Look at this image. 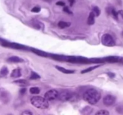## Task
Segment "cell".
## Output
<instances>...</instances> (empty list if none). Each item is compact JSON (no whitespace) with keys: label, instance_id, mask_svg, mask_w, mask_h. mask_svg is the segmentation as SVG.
Instances as JSON below:
<instances>
[{"label":"cell","instance_id":"cell-2","mask_svg":"<svg viewBox=\"0 0 123 115\" xmlns=\"http://www.w3.org/2000/svg\"><path fill=\"white\" fill-rule=\"evenodd\" d=\"M31 103L37 109H46L49 107L48 101L41 97H33L31 99Z\"/></svg>","mask_w":123,"mask_h":115},{"label":"cell","instance_id":"cell-15","mask_svg":"<svg viewBox=\"0 0 123 115\" xmlns=\"http://www.w3.org/2000/svg\"><path fill=\"white\" fill-rule=\"evenodd\" d=\"M92 111H93V109L91 108V107L88 106L82 109V113L83 115H90V114L92 113Z\"/></svg>","mask_w":123,"mask_h":115},{"label":"cell","instance_id":"cell-24","mask_svg":"<svg viewBox=\"0 0 123 115\" xmlns=\"http://www.w3.org/2000/svg\"><path fill=\"white\" fill-rule=\"evenodd\" d=\"M116 110L118 113L120 114H123V105H118V107H117Z\"/></svg>","mask_w":123,"mask_h":115},{"label":"cell","instance_id":"cell-30","mask_svg":"<svg viewBox=\"0 0 123 115\" xmlns=\"http://www.w3.org/2000/svg\"><path fill=\"white\" fill-rule=\"evenodd\" d=\"M26 88H22V89H21L20 90V92H20V94L23 95V94H24L25 92H26Z\"/></svg>","mask_w":123,"mask_h":115},{"label":"cell","instance_id":"cell-25","mask_svg":"<svg viewBox=\"0 0 123 115\" xmlns=\"http://www.w3.org/2000/svg\"><path fill=\"white\" fill-rule=\"evenodd\" d=\"M111 13H112V14L113 15V16H114L115 19H118V13H117V12L115 11V9L111 10Z\"/></svg>","mask_w":123,"mask_h":115},{"label":"cell","instance_id":"cell-11","mask_svg":"<svg viewBox=\"0 0 123 115\" xmlns=\"http://www.w3.org/2000/svg\"><path fill=\"white\" fill-rule=\"evenodd\" d=\"M31 50L32 52H34L35 54H36V55H37L43 56V57H47V56H48V54L47 53L44 52L43 51H42V50H40L36 49H31Z\"/></svg>","mask_w":123,"mask_h":115},{"label":"cell","instance_id":"cell-6","mask_svg":"<svg viewBox=\"0 0 123 115\" xmlns=\"http://www.w3.org/2000/svg\"><path fill=\"white\" fill-rule=\"evenodd\" d=\"M58 92L55 89H51L46 92L44 94V98L48 101H52L58 97Z\"/></svg>","mask_w":123,"mask_h":115},{"label":"cell","instance_id":"cell-8","mask_svg":"<svg viewBox=\"0 0 123 115\" xmlns=\"http://www.w3.org/2000/svg\"><path fill=\"white\" fill-rule=\"evenodd\" d=\"M116 98L111 95H107L103 98V104L106 106H111L115 103Z\"/></svg>","mask_w":123,"mask_h":115},{"label":"cell","instance_id":"cell-32","mask_svg":"<svg viewBox=\"0 0 123 115\" xmlns=\"http://www.w3.org/2000/svg\"><path fill=\"white\" fill-rule=\"evenodd\" d=\"M68 1H69L70 4V6H73V4H74V2H75V0H68Z\"/></svg>","mask_w":123,"mask_h":115},{"label":"cell","instance_id":"cell-12","mask_svg":"<svg viewBox=\"0 0 123 115\" xmlns=\"http://www.w3.org/2000/svg\"><path fill=\"white\" fill-rule=\"evenodd\" d=\"M95 14L94 13H93V12H91V13H90V14H89V16H88V20H87V23L88 25H93L94 23L95 22Z\"/></svg>","mask_w":123,"mask_h":115},{"label":"cell","instance_id":"cell-21","mask_svg":"<svg viewBox=\"0 0 123 115\" xmlns=\"http://www.w3.org/2000/svg\"><path fill=\"white\" fill-rule=\"evenodd\" d=\"M0 73H1V75H4V76L7 75V74L8 73V69H7V67H2V69H1V71H0Z\"/></svg>","mask_w":123,"mask_h":115},{"label":"cell","instance_id":"cell-33","mask_svg":"<svg viewBox=\"0 0 123 115\" xmlns=\"http://www.w3.org/2000/svg\"><path fill=\"white\" fill-rule=\"evenodd\" d=\"M122 35H123V32H122Z\"/></svg>","mask_w":123,"mask_h":115},{"label":"cell","instance_id":"cell-16","mask_svg":"<svg viewBox=\"0 0 123 115\" xmlns=\"http://www.w3.org/2000/svg\"><path fill=\"white\" fill-rule=\"evenodd\" d=\"M58 26L61 29L65 28L68 27V26H70V23L69 22H66L64 21H60L58 23Z\"/></svg>","mask_w":123,"mask_h":115},{"label":"cell","instance_id":"cell-23","mask_svg":"<svg viewBox=\"0 0 123 115\" xmlns=\"http://www.w3.org/2000/svg\"><path fill=\"white\" fill-rule=\"evenodd\" d=\"M94 13L96 16H98L100 14V10L99 9L98 7H94L93 8V11H92Z\"/></svg>","mask_w":123,"mask_h":115},{"label":"cell","instance_id":"cell-20","mask_svg":"<svg viewBox=\"0 0 123 115\" xmlns=\"http://www.w3.org/2000/svg\"><path fill=\"white\" fill-rule=\"evenodd\" d=\"M40 78V76L38 75L37 73H36V72L32 71L31 74V76H30V79L31 80H36V79H38Z\"/></svg>","mask_w":123,"mask_h":115},{"label":"cell","instance_id":"cell-28","mask_svg":"<svg viewBox=\"0 0 123 115\" xmlns=\"http://www.w3.org/2000/svg\"><path fill=\"white\" fill-rule=\"evenodd\" d=\"M63 10H64V11L65 12L68 13V14H72V12H71L69 8H68L67 7H65L64 8Z\"/></svg>","mask_w":123,"mask_h":115},{"label":"cell","instance_id":"cell-13","mask_svg":"<svg viewBox=\"0 0 123 115\" xmlns=\"http://www.w3.org/2000/svg\"><path fill=\"white\" fill-rule=\"evenodd\" d=\"M56 68L58 70L60 71L65 73V74H72V73H73L74 72V71L66 69V68H63L62 67H60V66H56Z\"/></svg>","mask_w":123,"mask_h":115},{"label":"cell","instance_id":"cell-14","mask_svg":"<svg viewBox=\"0 0 123 115\" xmlns=\"http://www.w3.org/2000/svg\"><path fill=\"white\" fill-rule=\"evenodd\" d=\"M21 76V71H20V69L19 68H17V69H13V71L12 72V74H11V77H19Z\"/></svg>","mask_w":123,"mask_h":115},{"label":"cell","instance_id":"cell-18","mask_svg":"<svg viewBox=\"0 0 123 115\" xmlns=\"http://www.w3.org/2000/svg\"><path fill=\"white\" fill-rule=\"evenodd\" d=\"M30 92L31 94H38L40 92V90L37 87H32L30 89Z\"/></svg>","mask_w":123,"mask_h":115},{"label":"cell","instance_id":"cell-7","mask_svg":"<svg viewBox=\"0 0 123 115\" xmlns=\"http://www.w3.org/2000/svg\"><path fill=\"white\" fill-rule=\"evenodd\" d=\"M1 44L6 47H12L13 48V49H22V50H26V49H27L26 47L23 45H21V44L13 43H8V42L4 40H1Z\"/></svg>","mask_w":123,"mask_h":115},{"label":"cell","instance_id":"cell-22","mask_svg":"<svg viewBox=\"0 0 123 115\" xmlns=\"http://www.w3.org/2000/svg\"><path fill=\"white\" fill-rule=\"evenodd\" d=\"M97 115H109V112L106 110H101L97 111L96 113Z\"/></svg>","mask_w":123,"mask_h":115},{"label":"cell","instance_id":"cell-17","mask_svg":"<svg viewBox=\"0 0 123 115\" xmlns=\"http://www.w3.org/2000/svg\"><path fill=\"white\" fill-rule=\"evenodd\" d=\"M14 82L18 84V85H21V86H26V85H28L29 84V83L26 80H24V79H20V80H16V81H14Z\"/></svg>","mask_w":123,"mask_h":115},{"label":"cell","instance_id":"cell-3","mask_svg":"<svg viewBox=\"0 0 123 115\" xmlns=\"http://www.w3.org/2000/svg\"><path fill=\"white\" fill-rule=\"evenodd\" d=\"M76 95L68 91H64L58 94V99L61 101H69L74 100L76 98Z\"/></svg>","mask_w":123,"mask_h":115},{"label":"cell","instance_id":"cell-5","mask_svg":"<svg viewBox=\"0 0 123 115\" xmlns=\"http://www.w3.org/2000/svg\"><path fill=\"white\" fill-rule=\"evenodd\" d=\"M102 43L103 45L109 47L114 46L115 44V42L113 37L108 34H105L102 36Z\"/></svg>","mask_w":123,"mask_h":115},{"label":"cell","instance_id":"cell-31","mask_svg":"<svg viewBox=\"0 0 123 115\" xmlns=\"http://www.w3.org/2000/svg\"><path fill=\"white\" fill-rule=\"evenodd\" d=\"M108 75L111 78L114 77H115V74H114V73H108Z\"/></svg>","mask_w":123,"mask_h":115},{"label":"cell","instance_id":"cell-29","mask_svg":"<svg viewBox=\"0 0 123 115\" xmlns=\"http://www.w3.org/2000/svg\"><path fill=\"white\" fill-rule=\"evenodd\" d=\"M56 4L58 5V6H65V3L64 2H62V1H58V2H56Z\"/></svg>","mask_w":123,"mask_h":115},{"label":"cell","instance_id":"cell-26","mask_svg":"<svg viewBox=\"0 0 123 115\" xmlns=\"http://www.w3.org/2000/svg\"><path fill=\"white\" fill-rule=\"evenodd\" d=\"M40 8L39 7H35L32 8L31 12H33V13H38V12H40Z\"/></svg>","mask_w":123,"mask_h":115},{"label":"cell","instance_id":"cell-10","mask_svg":"<svg viewBox=\"0 0 123 115\" xmlns=\"http://www.w3.org/2000/svg\"><path fill=\"white\" fill-rule=\"evenodd\" d=\"M7 61H9L10 62H14V63H18V62H24V59L20 58L18 57V56H12V57L9 58L7 59Z\"/></svg>","mask_w":123,"mask_h":115},{"label":"cell","instance_id":"cell-27","mask_svg":"<svg viewBox=\"0 0 123 115\" xmlns=\"http://www.w3.org/2000/svg\"><path fill=\"white\" fill-rule=\"evenodd\" d=\"M21 114L22 115H32V113L31 112V111H28V110H25V111H23Z\"/></svg>","mask_w":123,"mask_h":115},{"label":"cell","instance_id":"cell-19","mask_svg":"<svg viewBox=\"0 0 123 115\" xmlns=\"http://www.w3.org/2000/svg\"><path fill=\"white\" fill-rule=\"evenodd\" d=\"M99 67V65H96V66H93V67H89V68H86V69H84L81 72L82 74H84V73H88V72H91V71L94 70V69L97 68V67Z\"/></svg>","mask_w":123,"mask_h":115},{"label":"cell","instance_id":"cell-4","mask_svg":"<svg viewBox=\"0 0 123 115\" xmlns=\"http://www.w3.org/2000/svg\"><path fill=\"white\" fill-rule=\"evenodd\" d=\"M12 99V95L7 90L0 88V100L4 104H8Z\"/></svg>","mask_w":123,"mask_h":115},{"label":"cell","instance_id":"cell-9","mask_svg":"<svg viewBox=\"0 0 123 115\" xmlns=\"http://www.w3.org/2000/svg\"><path fill=\"white\" fill-rule=\"evenodd\" d=\"M104 61H106L108 62H110V63H116V62H123V58L116 56H108V57H106L104 59Z\"/></svg>","mask_w":123,"mask_h":115},{"label":"cell","instance_id":"cell-1","mask_svg":"<svg viewBox=\"0 0 123 115\" xmlns=\"http://www.w3.org/2000/svg\"><path fill=\"white\" fill-rule=\"evenodd\" d=\"M83 98L85 101L91 105L97 104L101 98V93L96 89L91 88L86 90L83 95Z\"/></svg>","mask_w":123,"mask_h":115}]
</instances>
